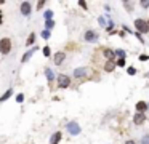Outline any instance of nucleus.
<instances>
[{
  "mask_svg": "<svg viewBox=\"0 0 149 144\" xmlns=\"http://www.w3.org/2000/svg\"><path fill=\"white\" fill-rule=\"evenodd\" d=\"M11 47H13V43H11L10 37H3L0 38V55H8V53L11 51Z\"/></svg>",
  "mask_w": 149,
  "mask_h": 144,
  "instance_id": "1",
  "label": "nucleus"
},
{
  "mask_svg": "<svg viewBox=\"0 0 149 144\" xmlns=\"http://www.w3.org/2000/svg\"><path fill=\"white\" fill-rule=\"evenodd\" d=\"M71 82H72V80H71V77L66 75V74H59L58 79H56V85H58V88H61V90L69 88Z\"/></svg>",
  "mask_w": 149,
  "mask_h": 144,
  "instance_id": "2",
  "label": "nucleus"
},
{
  "mask_svg": "<svg viewBox=\"0 0 149 144\" xmlns=\"http://www.w3.org/2000/svg\"><path fill=\"white\" fill-rule=\"evenodd\" d=\"M133 24H135L136 32H139V34H146V32H149L148 31V23H146V19H143V18H136Z\"/></svg>",
  "mask_w": 149,
  "mask_h": 144,
  "instance_id": "3",
  "label": "nucleus"
},
{
  "mask_svg": "<svg viewBox=\"0 0 149 144\" xmlns=\"http://www.w3.org/2000/svg\"><path fill=\"white\" fill-rule=\"evenodd\" d=\"M98 37H100V35H98L95 31H85V34H83V38H85V42H90V43H93V42H98Z\"/></svg>",
  "mask_w": 149,
  "mask_h": 144,
  "instance_id": "4",
  "label": "nucleus"
},
{
  "mask_svg": "<svg viewBox=\"0 0 149 144\" xmlns=\"http://www.w3.org/2000/svg\"><path fill=\"white\" fill-rule=\"evenodd\" d=\"M66 128H67V131H69L72 136H77V134L80 133V127H79V123H77V122H69Z\"/></svg>",
  "mask_w": 149,
  "mask_h": 144,
  "instance_id": "5",
  "label": "nucleus"
},
{
  "mask_svg": "<svg viewBox=\"0 0 149 144\" xmlns=\"http://www.w3.org/2000/svg\"><path fill=\"white\" fill-rule=\"evenodd\" d=\"M19 11H21V14H23V16H29V14H31V11H32L31 2H23V3H21V7H19Z\"/></svg>",
  "mask_w": 149,
  "mask_h": 144,
  "instance_id": "6",
  "label": "nucleus"
},
{
  "mask_svg": "<svg viewBox=\"0 0 149 144\" xmlns=\"http://www.w3.org/2000/svg\"><path fill=\"white\" fill-rule=\"evenodd\" d=\"M64 59H66V53H64V51H58V53H55V55H53V62H55L56 66L62 64V62H64Z\"/></svg>",
  "mask_w": 149,
  "mask_h": 144,
  "instance_id": "7",
  "label": "nucleus"
},
{
  "mask_svg": "<svg viewBox=\"0 0 149 144\" xmlns=\"http://www.w3.org/2000/svg\"><path fill=\"white\" fill-rule=\"evenodd\" d=\"M146 120V114H141V112H136L133 115V123L135 125H143Z\"/></svg>",
  "mask_w": 149,
  "mask_h": 144,
  "instance_id": "8",
  "label": "nucleus"
},
{
  "mask_svg": "<svg viewBox=\"0 0 149 144\" xmlns=\"http://www.w3.org/2000/svg\"><path fill=\"white\" fill-rule=\"evenodd\" d=\"M88 74V69L85 67H77L76 71H74V79H82V77H85Z\"/></svg>",
  "mask_w": 149,
  "mask_h": 144,
  "instance_id": "9",
  "label": "nucleus"
},
{
  "mask_svg": "<svg viewBox=\"0 0 149 144\" xmlns=\"http://www.w3.org/2000/svg\"><path fill=\"white\" fill-rule=\"evenodd\" d=\"M135 107H136V112H141V114H144L146 110L149 109V104L146 103V101H138Z\"/></svg>",
  "mask_w": 149,
  "mask_h": 144,
  "instance_id": "10",
  "label": "nucleus"
},
{
  "mask_svg": "<svg viewBox=\"0 0 149 144\" xmlns=\"http://www.w3.org/2000/svg\"><path fill=\"white\" fill-rule=\"evenodd\" d=\"M62 139V134L61 131H56V133L51 134V138H50V144H59V141Z\"/></svg>",
  "mask_w": 149,
  "mask_h": 144,
  "instance_id": "11",
  "label": "nucleus"
},
{
  "mask_svg": "<svg viewBox=\"0 0 149 144\" xmlns=\"http://www.w3.org/2000/svg\"><path fill=\"white\" fill-rule=\"evenodd\" d=\"M35 50H38V48L35 47V45H34V48H32V50H27V51L24 53V56L21 58V62H27V61H29V58H31V56L35 53Z\"/></svg>",
  "mask_w": 149,
  "mask_h": 144,
  "instance_id": "12",
  "label": "nucleus"
},
{
  "mask_svg": "<svg viewBox=\"0 0 149 144\" xmlns=\"http://www.w3.org/2000/svg\"><path fill=\"white\" fill-rule=\"evenodd\" d=\"M117 67V64H115V61H106L104 62V71L106 72H114V69Z\"/></svg>",
  "mask_w": 149,
  "mask_h": 144,
  "instance_id": "13",
  "label": "nucleus"
},
{
  "mask_svg": "<svg viewBox=\"0 0 149 144\" xmlns=\"http://www.w3.org/2000/svg\"><path fill=\"white\" fill-rule=\"evenodd\" d=\"M11 95H13V88H8L7 91L3 93V95L0 96V103H5V101H7V99H8V98H10Z\"/></svg>",
  "mask_w": 149,
  "mask_h": 144,
  "instance_id": "14",
  "label": "nucleus"
},
{
  "mask_svg": "<svg viewBox=\"0 0 149 144\" xmlns=\"http://www.w3.org/2000/svg\"><path fill=\"white\" fill-rule=\"evenodd\" d=\"M35 32H31V34H29V37H27V40H26V45H27V47H31V45H35Z\"/></svg>",
  "mask_w": 149,
  "mask_h": 144,
  "instance_id": "15",
  "label": "nucleus"
},
{
  "mask_svg": "<svg viewBox=\"0 0 149 144\" xmlns=\"http://www.w3.org/2000/svg\"><path fill=\"white\" fill-rule=\"evenodd\" d=\"M45 75H47V79H48V82H53V79H55V74H53V71H51L50 67L45 69Z\"/></svg>",
  "mask_w": 149,
  "mask_h": 144,
  "instance_id": "16",
  "label": "nucleus"
},
{
  "mask_svg": "<svg viewBox=\"0 0 149 144\" xmlns=\"http://www.w3.org/2000/svg\"><path fill=\"white\" fill-rule=\"evenodd\" d=\"M55 27V21L50 19V21H45V31H50V29Z\"/></svg>",
  "mask_w": 149,
  "mask_h": 144,
  "instance_id": "17",
  "label": "nucleus"
},
{
  "mask_svg": "<svg viewBox=\"0 0 149 144\" xmlns=\"http://www.w3.org/2000/svg\"><path fill=\"white\" fill-rule=\"evenodd\" d=\"M133 5H135L133 2H124V7L127 8V11H128V13H132V11H133Z\"/></svg>",
  "mask_w": 149,
  "mask_h": 144,
  "instance_id": "18",
  "label": "nucleus"
},
{
  "mask_svg": "<svg viewBox=\"0 0 149 144\" xmlns=\"http://www.w3.org/2000/svg\"><path fill=\"white\" fill-rule=\"evenodd\" d=\"M115 56H119V59H125L127 53H125V50H115Z\"/></svg>",
  "mask_w": 149,
  "mask_h": 144,
  "instance_id": "19",
  "label": "nucleus"
},
{
  "mask_svg": "<svg viewBox=\"0 0 149 144\" xmlns=\"http://www.w3.org/2000/svg\"><path fill=\"white\" fill-rule=\"evenodd\" d=\"M42 53H43V56H45V58H50V56H51L50 47H43V48H42Z\"/></svg>",
  "mask_w": 149,
  "mask_h": 144,
  "instance_id": "20",
  "label": "nucleus"
},
{
  "mask_svg": "<svg viewBox=\"0 0 149 144\" xmlns=\"http://www.w3.org/2000/svg\"><path fill=\"white\" fill-rule=\"evenodd\" d=\"M43 18H45V21H50L53 18V11L51 10H47L45 13H43Z\"/></svg>",
  "mask_w": 149,
  "mask_h": 144,
  "instance_id": "21",
  "label": "nucleus"
},
{
  "mask_svg": "<svg viewBox=\"0 0 149 144\" xmlns=\"http://www.w3.org/2000/svg\"><path fill=\"white\" fill-rule=\"evenodd\" d=\"M127 74H128V75H135V74H136V69L130 66V67H127Z\"/></svg>",
  "mask_w": 149,
  "mask_h": 144,
  "instance_id": "22",
  "label": "nucleus"
},
{
  "mask_svg": "<svg viewBox=\"0 0 149 144\" xmlns=\"http://www.w3.org/2000/svg\"><path fill=\"white\" fill-rule=\"evenodd\" d=\"M50 35H51V34H50V31H42V38H45V40H48V38H50Z\"/></svg>",
  "mask_w": 149,
  "mask_h": 144,
  "instance_id": "23",
  "label": "nucleus"
},
{
  "mask_svg": "<svg viewBox=\"0 0 149 144\" xmlns=\"http://www.w3.org/2000/svg\"><path fill=\"white\" fill-rule=\"evenodd\" d=\"M23 101H24V95H23V93H19V95H16V103H23Z\"/></svg>",
  "mask_w": 149,
  "mask_h": 144,
  "instance_id": "24",
  "label": "nucleus"
},
{
  "mask_svg": "<svg viewBox=\"0 0 149 144\" xmlns=\"http://www.w3.org/2000/svg\"><path fill=\"white\" fill-rule=\"evenodd\" d=\"M115 64H117V67H124V66H125V59H117Z\"/></svg>",
  "mask_w": 149,
  "mask_h": 144,
  "instance_id": "25",
  "label": "nucleus"
},
{
  "mask_svg": "<svg viewBox=\"0 0 149 144\" xmlns=\"http://www.w3.org/2000/svg\"><path fill=\"white\" fill-rule=\"evenodd\" d=\"M139 5H141L143 8H149V2H146V0H141V2H139Z\"/></svg>",
  "mask_w": 149,
  "mask_h": 144,
  "instance_id": "26",
  "label": "nucleus"
},
{
  "mask_svg": "<svg viewBox=\"0 0 149 144\" xmlns=\"http://www.w3.org/2000/svg\"><path fill=\"white\" fill-rule=\"evenodd\" d=\"M135 35H136V38H138V40L141 42V43H144V38L141 37V34H139V32H135Z\"/></svg>",
  "mask_w": 149,
  "mask_h": 144,
  "instance_id": "27",
  "label": "nucleus"
},
{
  "mask_svg": "<svg viewBox=\"0 0 149 144\" xmlns=\"http://www.w3.org/2000/svg\"><path fill=\"white\" fill-rule=\"evenodd\" d=\"M43 7H45V2H38L37 3V10H42Z\"/></svg>",
  "mask_w": 149,
  "mask_h": 144,
  "instance_id": "28",
  "label": "nucleus"
},
{
  "mask_svg": "<svg viewBox=\"0 0 149 144\" xmlns=\"http://www.w3.org/2000/svg\"><path fill=\"white\" fill-rule=\"evenodd\" d=\"M148 59H149L148 55H141V56H139V61H148Z\"/></svg>",
  "mask_w": 149,
  "mask_h": 144,
  "instance_id": "29",
  "label": "nucleus"
},
{
  "mask_svg": "<svg viewBox=\"0 0 149 144\" xmlns=\"http://www.w3.org/2000/svg\"><path fill=\"white\" fill-rule=\"evenodd\" d=\"M79 5H80V7L83 8V10H87V8H88V5L85 3V2H79Z\"/></svg>",
  "mask_w": 149,
  "mask_h": 144,
  "instance_id": "30",
  "label": "nucleus"
},
{
  "mask_svg": "<svg viewBox=\"0 0 149 144\" xmlns=\"http://www.w3.org/2000/svg\"><path fill=\"white\" fill-rule=\"evenodd\" d=\"M143 144H149V136H148V134L143 138Z\"/></svg>",
  "mask_w": 149,
  "mask_h": 144,
  "instance_id": "31",
  "label": "nucleus"
},
{
  "mask_svg": "<svg viewBox=\"0 0 149 144\" xmlns=\"http://www.w3.org/2000/svg\"><path fill=\"white\" fill-rule=\"evenodd\" d=\"M98 21H100V24H101V26H106V24H104V18H103V16H101Z\"/></svg>",
  "mask_w": 149,
  "mask_h": 144,
  "instance_id": "32",
  "label": "nucleus"
},
{
  "mask_svg": "<svg viewBox=\"0 0 149 144\" xmlns=\"http://www.w3.org/2000/svg\"><path fill=\"white\" fill-rule=\"evenodd\" d=\"M125 144H136V141H133V139H128V141H125Z\"/></svg>",
  "mask_w": 149,
  "mask_h": 144,
  "instance_id": "33",
  "label": "nucleus"
},
{
  "mask_svg": "<svg viewBox=\"0 0 149 144\" xmlns=\"http://www.w3.org/2000/svg\"><path fill=\"white\" fill-rule=\"evenodd\" d=\"M2 23H3V14H2V10H0V26H2Z\"/></svg>",
  "mask_w": 149,
  "mask_h": 144,
  "instance_id": "34",
  "label": "nucleus"
},
{
  "mask_svg": "<svg viewBox=\"0 0 149 144\" xmlns=\"http://www.w3.org/2000/svg\"><path fill=\"white\" fill-rule=\"evenodd\" d=\"M146 23H148V31H149V19H146Z\"/></svg>",
  "mask_w": 149,
  "mask_h": 144,
  "instance_id": "35",
  "label": "nucleus"
},
{
  "mask_svg": "<svg viewBox=\"0 0 149 144\" xmlns=\"http://www.w3.org/2000/svg\"><path fill=\"white\" fill-rule=\"evenodd\" d=\"M148 75H149V72H148Z\"/></svg>",
  "mask_w": 149,
  "mask_h": 144,
  "instance_id": "36",
  "label": "nucleus"
}]
</instances>
